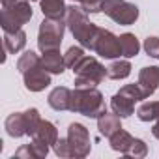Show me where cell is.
<instances>
[{"mask_svg":"<svg viewBox=\"0 0 159 159\" xmlns=\"http://www.w3.org/2000/svg\"><path fill=\"white\" fill-rule=\"evenodd\" d=\"M84 56H86V54H84L83 47H69V49H67V52L64 54V60H66V66L73 69V67H75L79 62H81Z\"/></svg>","mask_w":159,"mask_h":159,"instance_id":"25","label":"cell"},{"mask_svg":"<svg viewBox=\"0 0 159 159\" xmlns=\"http://www.w3.org/2000/svg\"><path fill=\"white\" fill-rule=\"evenodd\" d=\"M98 129H99L101 135H105V137L111 139L118 129H122L120 116H118V114H109V112L101 114V116L98 118Z\"/></svg>","mask_w":159,"mask_h":159,"instance_id":"18","label":"cell"},{"mask_svg":"<svg viewBox=\"0 0 159 159\" xmlns=\"http://www.w3.org/2000/svg\"><path fill=\"white\" fill-rule=\"evenodd\" d=\"M26 45V34L25 30H15V32H4V49L10 54L19 52Z\"/></svg>","mask_w":159,"mask_h":159,"instance_id":"17","label":"cell"},{"mask_svg":"<svg viewBox=\"0 0 159 159\" xmlns=\"http://www.w3.org/2000/svg\"><path fill=\"white\" fill-rule=\"evenodd\" d=\"M66 25L69 26L71 34L75 36V39L86 49H94V39L98 36V26L94 23L88 21L86 11L83 10V6H69L66 11Z\"/></svg>","mask_w":159,"mask_h":159,"instance_id":"2","label":"cell"},{"mask_svg":"<svg viewBox=\"0 0 159 159\" xmlns=\"http://www.w3.org/2000/svg\"><path fill=\"white\" fill-rule=\"evenodd\" d=\"M39 111L38 109H28L25 112H13L6 118V131L10 137H23V135H34L36 127L39 125Z\"/></svg>","mask_w":159,"mask_h":159,"instance_id":"8","label":"cell"},{"mask_svg":"<svg viewBox=\"0 0 159 159\" xmlns=\"http://www.w3.org/2000/svg\"><path fill=\"white\" fill-rule=\"evenodd\" d=\"M25 79V86L30 92H41L51 84V75L49 71L43 67V64H38L30 69H26L25 73H21Z\"/></svg>","mask_w":159,"mask_h":159,"instance_id":"11","label":"cell"},{"mask_svg":"<svg viewBox=\"0 0 159 159\" xmlns=\"http://www.w3.org/2000/svg\"><path fill=\"white\" fill-rule=\"evenodd\" d=\"M120 47H122V56H125V58H133L140 51L139 39L135 38V34H129V32L120 36Z\"/></svg>","mask_w":159,"mask_h":159,"instance_id":"21","label":"cell"},{"mask_svg":"<svg viewBox=\"0 0 159 159\" xmlns=\"http://www.w3.org/2000/svg\"><path fill=\"white\" fill-rule=\"evenodd\" d=\"M73 2H79V6H83V10L86 13H99V11H103L105 0H73Z\"/></svg>","mask_w":159,"mask_h":159,"instance_id":"26","label":"cell"},{"mask_svg":"<svg viewBox=\"0 0 159 159\" xmlns=\"http://www.w3.org/2000/svg\"><path fill=\"white\" fill-rule=\"evenodd\" d=\"M38 64H41V58H38L36 52L26 51V52L19 58V62H17V69H19L21 73H25L26 69H30V67H34V66H38Z\"/></svg>","mask_w":159,"mask_h":159,"instance_id":"24","label":"cell"},{"mask_svg":"<svg viewBox=\"0 0 159 159\" xmlns=\"http://www.w3.org/2000/svg\"><path fill=\"white\" fill-rule=\"evenodd\" d=\"M32 19L30 0H2V13H0V25L4 32L21 30Z\"/></svg>","mask_w":159,"mask_h":159,"instance_id":"4","label":"cell"},{"mask_svg":"<svg viewBox=\"0 0 159 159\" xmlns=\"http://www.w3.org/2000/svg\"><path fill=\"white\" fill-rule=\"evenodd\" d=\"M41 11L47 19H66V4L64 0H39Z\"/></svg>","mask_w":159,"mask_h":159,"instance_id":"20","label":"cell"},{"mask_svg":"<svg viewBox=\"0 0 159 159\" xmlns=\"http://www.w3.org/2000/svg\"><path fill=\"white\" fill-rule=\"evenodd\" d=\"M92 150L88 129L83 124H71L66 139H58L54 153L58 157H86Z\"/></svg>","mask_w":159,"mask_h":159,"instance_id":"1","label":"cell"},{"mask_svg":"<svg viewBox=\"0 0 159 159\" xmlns=\"http://www.w3.org/2000/svg\"><path fill=\"white\" fill-rule=\"evenodd\" d=\"M41 64H43V67L49 73H56V75L58 73H64V69L67 67L64 56L60 54V51H47V52H43Z\"/></svg>","mask_w":159,"mask_h":159,"instance_id":"16","label":"cell"},{"mask_svg":"<svg viewBox=\"0 0 159 159\" xmlns=\"http://www.w3.org/2000/svg\"><path fill=\"white\" fill-rule=\"evenodd\" d=\"M144 51L152 58H159V38H146L144 41Z\"/></svg>","mask_w":159,"mask_h":159,"instance_id":"27","label":"cell"},{"mask_svg":"<svg viewBox=\"0 0 159 159\" xmlns=\"http://www.w3.org/2000/svg\"><path fill=\"white\" fill-rule=\"evenodd\" d=\"M69 111L88 116V118H99L101 114L107 112V107H105V99L101 92L96 86L94 88H75L71 92Z\"/></svg>","mask_w":159,"mask_h":159,"instance_id":"3","label":"cell"},{"mask_svg":"<svg viewBox=\"0 0 159 159\" xmlns=\"http://www.w3.org/2000/svg\"><path fill=\"white\" fill-rule=\"evenodd\" d=\"M137 116L142 122L159 120V101H146L137 109Z\"/></svg>","mask_w":159,"mask_h":159,"instance_id":"22","label":"cell"},{"mask_svg":"<svg viewBox=\"0 0 159 159\" xmlns=\"http://www.w3.org/2000/svg\"><path fill=\"white\" fill-rule=\"evenodd\" d=\"M103 11L109 15L114 23L129 26L139 19V8L127 0H105L103 2Z\"/></svg>","mask_w":159,"mask_h":159,"instance_id":"9","label":"cell"},{"mask_svg":"<svg viewBox=\"0 0 159 159\" xmlns=\"http://www.w3.org/2000/svg\"><path fill=\"white\" fill-rule=\"evenodd\" d=\"M73 73L77 88H94L101 81H105V77H109L107 67H103L94 56H84L73 67Z\"/></svg>","mask_w":159,"mask_h":159,"instance_id":"5","label":"cell"},{"mask_svg":"<svg viewBox=\"0 0 159 159\" xmlns=\"http://www.w3.org/2000/svg\"><path fill=\"white\" fill-rule=\"evenodd\" d=\"M131 73V64L127 60H116L107 67V75L109 79H114V81H120V79L129 77Z\"/></svg>","mask_w":159,"mask_h":159,"instance_id":"23","label":"cell"},{"mask_svg":"<svg viewBox=\"0 0 159 159\" xmlns=\"http://www.w3.org/2000/svg\"><path fill=\"white\" fill-rule=\"evenodd\" d=\"M135 137H131L127 131H124V129H118L112 137H111V148L112 150H116V152H120V153H129L131 152V148H133V144H135Z\"/></svg>","mask_w":159,"mask_h":159,"instance_id":"19","label":"cell"},{"mask_svg":"<svg viewBox=\"0 0 159 159\" xmlns=\"http://www.w3.org/2000/svg\"><path fill=\"white\" fill-rule=\"evenodd\" d=\"M49 153V144H43V142H38V140H34L32 139V142L30 144H25V146H21L17 152H15V155H13V159L15 157H32V159H41V157H45Z\"/></svg>","mask_w":159,"mask_h":159,"instance_id":"15","label":"cell"},{"mask_svg":"<svg viewBox=\"0 0 159 159\" xmlns=\"http://www.w3.org/2000/svg\"><path fill=\"white\" fill-rule=\"evenodd\" d=\"M49 105L54 111H69L71 105V90L66 86H58L49 94Z\"/></svg>","mask_w":159,"mask_h":159,"instance_id":"14","label":"cell"},{"mask_svg":"<svg viewBox=\"0 0 159 159\" xmlns=\"http://www.w3.org/2000/svg\"><path fill=\"white\" fill-rule=\"evenodd\" d=\"M32 139L38 140V142H43V144L54 146V144L58 142V131H56L54 124H51V122H47V120H41L39 125L36 127Z\"/></svg>","mask_w":159,"mask_h":159,"instance_id":"13","label":"cell"},{"mask_svg":"<svg viewBox=\"0 0 159 159\" xmlns=\"http://www.w3.org/2000/svg\"><path fill=\"white\" fill-rule=\"evenodd\" d=\"M96 54L103 56V58H118L122 56V47H120V38L114 36L111 30L99 28L98 36L94 39V49Z\"/></svg>","mask_w":159,"mask_h":159,"instance_id":"10","label":"cell"},{"mask_svg":"<svg viewBox=\"0 0 159 159\" xmlns=\"http://www.w3.org/2000/svg\"><path fill=\"white\" fill-rule=\"evenodd\" d=\"M146 152H148V148H146L144 140L137 139V140H135V144H133V148H131V152H129L127 155H135V157H144V155H146Z\"/></svg>","mask_w":159,"mask_h":159,"instance_id":"28","label":"cell"},{"mask_svg":"<svg viewBox=\"0 0 159 159\" xmlns=\"http://www.w3.org/2000/svg\"><path fill=\"white\" fill-rule=\"evenodd\" d=\"M140 90L144 92L146 98H150L157 86H159V67L157 66H150V67H142L140 73H139V83Z\"/></svg>","mask_w":159,"mask_h":159,"instance_id":"12","label":"cell"},{"mask_svg":"<svg viewBox=\"0 0 159 159\" xmlns=\"http://www.w3.org/2000/svg\"><path fill=\"white\" fill-rule=\"evenodd\" d=\"M142 99H146V96L139 84H125L124 88H120V92H116L112 96L111 109L120 118H127L135 112V103L142 101Z\"/></svg>","mask_w":159,"mask_h":159,"instance_id":"7","label":"cell"},{"mask_svg":"<svg viewBox=\"0 0 159 159\" xmlns=\"http://www.w3.org/2000/svg\"><path fill=\"white\" fill-rule=\"evenodd\" d=\"M152 133H153V137H155V139H159V120L153 124V127H152Z\"/></svg>","mask_w":159,"mask_h":159,"instance_id":"29","label":"cell"},{"mask_svg":"<svg viewBox=\"0 0 159 159\" xmlns=\"http://www.w3.org/2000/svg\"><path fill=\"white\" fill-rule=\"evenodd\" d=\"M64 19H47L41 21L39 25V34H38V47L41 52L47 51H58L64 39V30H66Z\"/></svg>","mask_w":159,"mask_h":159,"instance_id":"6","label":"cell"}]
</instances>
